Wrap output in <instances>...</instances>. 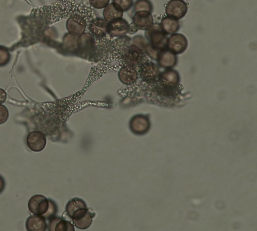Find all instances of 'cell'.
<instances>
[{
	"mask_svg": "<svg viewBox=\"0 0 257 231\" xmlns=\"http://www.w3.org/2000/svg\"><path fill=\"white\" fill-rule=\"evenodd\" d=\"M104 20L110 23L114 20L121 18L123 16L122 10L116 4L112 3L108 4L103 12Z\"/></svg>",
	"mask_w": 257,
	"mask_h": 231,
	"instance_id": "obj_12",
	"label": "cell"
},
{
	"mask_svg": "<svg viewBox=\"0 0 257 231\" xmlns=\"http://www.w3.org/2000/svg\"><path fill=\"white\" fill-rule=\"evenodd\" d=\"M130 29L127 22L120 18L109 23L108 32L112 35L118 36L125 34Z\"/></svg>",
	"mask_w": 257,
	"mask_h": 231,
	"instance_id": "obj_10",
	"label": "cell"
},
{
	"mask_svg": "<svg viewBox=\"0 0 257 231\" xmlns=\"http://www.w3.org/2000/svg\"><path fill=\"white\" fill-rule=\"evenodd\" d=\"M6 92L2 89H0V104L4 103L6 99Z\"/></svg>",
	"mask_w": 257,
	"mask_h": 231,
	"instance_id": "obj_21",
	"label": "cell"
},
{
	"mask_svg": "<svg viewBox=\"0 0 257 231\" xmlns=\"http://www.w3.org/2000/svg\"><path fill=\"white\" fill-rule=\"evenodd\" d=\"M66 212L75 225L81 229L89 227L93 214L90 212L83 200L75 197L70 200L66 204Z\"/></svg>",
	"mask_w": 257,
	"mask_h": 231,
	"instance_id": "obj_1",
	"label": "cell"
},
{
	"mask_svg": "<svg viewBox=\"0 0 257 231\" xmlns=\"http://www.w3.org/2000/svg\"><path fill=\"white\" fill-rule=\"evenodd\" d=\"M187 11V5L183 0H170L165 7L167 16L177 20L185 17Z\"/></svg>",
	"mask_w": 257,
	"mask_h": 231,
	"instance_id": "obj_4",
	"label": "cell"
},
{
	"mask_svg": "<svg viewBox=\"0 0 257 231\" xmlns=\"http://www.w3.org/2000/svg\"><path fill=\"white\" fill-rule=\"evenodd\" d=\"M146 34L152 47L155 49H163L167 44L166 34L158 24H153L147 30Z\"/></svg>",
	"mask_w": 257,
	"mask_h": 231,
	"instance_id": "obj_3",
	"label": "cell"
},
{
	"mask_svg": "<svg viewBox=\"0 0 257 231\" xmlns=\"http://www.w3.org/2000/svg\"><path fill=\"white\" fill-rule=\"evenodd\" d=\"M109 23L101 18H96L91 22L90 30L95 36L102 37L108 32Z\"/></svg>",
	"mask_w": 257,
	"mask_h": 231,
	"instance_id": "obj_14",
	"label": "cell"
},
{
	"mask_svg": "<svg viewBox=\"0 0 257 231\" xmlns=\"http://www.w3.org/2000/svg\"><path fill=\"white\" fill-rule=\"evenodd\" d=\"M28 207L33 214L42 216L45 219L54 216L57 211L55 203L41 194L32 196L28 201Z\"/></svg>",
	"mask_w": 257,
	"mask_h": 231,
	"instance_id": "obj_2",
	"label": "cell"
},
{
	"mask_svg": "<svg viewBox=\"0 0 257 231\" xmlns=\"http://www.w3.org/2000/svg\"><path fill=\"white\" fill-rule=\"evenodd\" d=\"M149 121L147 118L142 116L133 118L130 122V128L137 134H143L149 130Z\"/></svg>",
	"mask_w": 257,
	"mask_h": 231,
	"instance_id": "obj_13",
	"label": "cell"
},
{
	"mask_svg": "<svg viewBox=\"0 0 257 231\" xmlns=\"http://www.w3.org/2000/svg\"><path fill=\"white\" fill-rule=\"evenodd\" d=\"M86 22L78 16H74L70 18L66 24L68 30L73 34H80L82 33L86 28Z\"/></svg>",
	"mask_w": 257,
	"mask_h": 231,
	"instance_id": "obj_11",
	"label": "cell"
},
{
	"mask_svg": "<svg viewBox=\"0 0 257 231\" xmlns=\"http://www.w3.org/2000/svg\"><path fill=\"white\" fill-rule=\"evenodd\" d=\"M134 10L136 12L147 11L151 13L153 5L149 0H137L134 5Z\"/></svg>",
	"mask_w": 257,
	"mask_h": 231,
	"instance_id": "obj_17",
	"label": "cell"
},
{
	"mask_svg": "<svg viewBox=\"0 0 257 231\" xmlns=\"http://www.w3.org/2000/svg\"><path fill=\"white\" fill-rule=\"evenodd\" d=\"M110 0H89L90 5L94 8L101 9L105 8Z\"/></svg>",
	"mask_w": 257,
	"mask_h": 231,
	"instance_id": "obj_19",
	"label": "cell"
},
{
	"mask_svg": "<svg viewBox=\"0 0 257 231\" xmlns=\"http://www.w3.org/2000/svg\"><path fill=\"white\" fill-rule=\"evenodd\" d=\"M113 3L117 5L123 11L128 10L133 4V0H113Z\"/></svg>",
	"mask_w": 257,
	"mask_h": 231,
	"instance_id": "obj_18",
	"label": "cell"
},
{
	"mask_svg": "<svg viewBox=\"0 0 257 231\" xmlns=\"http://www.w3.org/2000/svg\"><path fill=\"white\" fill-rule=\"evenodd\" d=\"M25 225L28 231H44L47 227L45 217L34 214L27 218Z\"/></svg>",
	"mask_w": 257,
	"mask_h": 231,
	"instance_id": "obj_9",
	"label": "cell"
},
{
	"mask_svg": "<svg viewBox=\"0 0 257 231\" xmlns=\"http://www.w3.org/2000/svg\"><path fill=\"white\" fill-rule=\"evenodd\" d=\"M9 117V112L4 105H0V124L5 123Z\"/></svg>",
	"mask_w": 257,
	"mask_h": 231,
	"instance_id": "obj_20",
	"label": "cell"
},
{
	"mask_svg": "<svg viewBox=\"0 0 257 231\" xmlns=\"http://www.w3.org/2000/svg\"><path fill=\"white\" fill-rule=\"evenodd\" d=\"M48 230L51 231H74L73 225L69 221L59 217L49 218Z\"/></svg>",
	"mask_w": 257,
	"mask_h": 231,
	"instance_id": "obj_8",
	"label": "cell"
},
{
	"mask_svg": "<svg viewBox=\"0 0 257 231\" xmlns=\"http://www.w3.org/2000/svg\"><path fill=\"white\" fill-rule=\"evenodd\" d=\"M160 60L163 65H172L175 63L176 56L170 50H163L160 54Z\"/></svg>",
	"mask_w": 257,
	"mask_h": 231,
	"instance_id": "obj_16",
	"label": "cell"
},
{
	"mask_svg": "<svg viewBox=\"0 0 257 231\" xmlns=\"http://www.w3.org/2000/svg\"><path fill=\"white\" fill-rule=\"evenodd\" d=\"M167 45L172 52L180 54L186 49L188 42L186 37L182 34H175L168 39Z\"/></svg>",
	"mask_w": 257,
	"mask_h": 231,
	"instance_id": "obj_6",
	"label": "cell"
},
{
	"mask_svg": "<svg viewBox=\"0 0 257 231\" xmlns=\"http://www.w3.org/2000/svg\"><path fill=\"white\" fill-rule=\"evenodd\" d=\"M160 25L163 31L167 34L176 33L180 27L178 20L169 17L162 18Z\"/></svg>",
	"mask_w": 257,
	"mask_h": 231,
	"instance_id": "obj_15",
	"label": "cell"
},
{
	"mask_svg": "<svg viewBox=\"0 0 257 231\" xmlns=\"http://www.w3.org/2000/svg\"><path fill=\"white\" fill-rule=\"evenodd\" d=\"M133 24L138 29H149L153 25V18L151 13L147 11L136 12L133 18Z\"/></svg>",
	"mask_w": 257,
	"mask_h": 231,
	"instance_id": "obj_7",
	"label": "cell"
},
{
	"mask_svg": "<svg viewBox=\"0 0 257 231\" xmlns=\"http://www.w3.org/2000/svg\"><path fill=\"white\" fill-rule=\"evenodd\" d=\"M6 186L4 178L0 175V194L4 191Z\"/></svg>",
	"mask_w": 257,
	"mask_h": 231,
	"instance_id": "obj_22",
	"label": "cell"
},
{
	"mask_svg": "<svg viewBox=\"0 0 257 231\" xmlns=\"http://www.w3.org/2000/svg\"><path fill=\"white\" fill-rule=\"evenodd\" d=\"M46 138L40 131H33L28 135L26 143L29 148L34 152L42 151L46 145Z\"/></svg>",
	"mask_w": 257,
	"mask_h": 231,
	"instance_id": "obj_5",
	"label": "cell"
}]
</instances>
